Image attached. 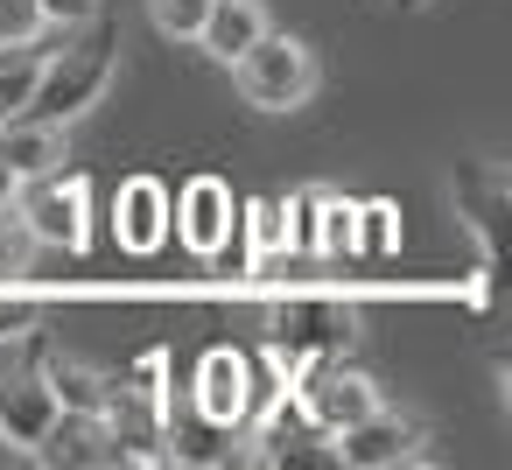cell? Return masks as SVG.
<instances>
[{
  "mask_svg": "<svg viewBox=\"0 0 512 470\" xmlns=\"http://www.w3.org/2000/svg\"><path fill=\"white\" fill-rule=\"evenodd\" d=\"M309 253H358V204L309 190Z\"/></svg>",
  "mask_w": 512,
  "mask_h": 470,
  "instance_id": "cell-18",
  "label": "cell"
},
{
  "mask_svg": "<svg viewBox=\"0 0 512 470\" xmlns=\"http://www.w3.org/2000/svg\"><path fill=\"white\" fill-rule=\"evenodd\" d=\"M8 218L36 239V246H57V253H85L92 246V176L85 169H43V176H22L8 190Z\"/></svg>",
  "mask_w": 512,
  "mask_h": 470,
  "instance_id": "cell-3",
  "label": "cell"
},
{
  "mask_svg": "<svg viewBox=\"0 0 512 470\" xmlns=\"http://www.w3.org/2000/svg\"><path fill=\"white\" fill-rule=\"evenodd\" d=\"M113 78H120V15L99 0L85 22H71V29H64V43H57V50H43V78H36L29 113H36V120L71 127V120H85V113L113 92Z\"/></svg>",
  "mask_w": 512,
  "mask_h": 470,
  "instance_id": "cell-1",
  "label": "cell"
},
{
  "mask_svg": "<svg viewBox=\"0 0 512 470\" xmlns=\"http://www.w3.org/2000/svg\"><path fill=\"white\" fill-rule=\"evenodd\" d=\"M43 36H50V22L36 0H0V43H43Z\"/></svg>",
  "mask_w": 512,
  "mask_h": 470,
  "instance_id": "cell-20",
  "label": "cell"
},
{
  "mask_svg": "<svg viewBox=\"0 0 512 470\" xmlns=\"http://www.w3.org/2000/svg\"><path fill=\"white\" fill-rule=\"evenodd\" d=\"M232 428H218V421H204L197 407H190V393H176V386H162V463H232Z\"/></svg>",
  "mask_w": 512,
  "mask_h": 470,
  "instance_id": "cell-13",
  "label": "cell"
},
{
  "mask_svg": "<svg viewBox=\"0 0 512 470\" xmlns=\"http://www.w3.org/2000/svg\"><path fill=\"white\" fill-rule=\"evenodd\" d=\"M8 190H15V176H8V162H0V218H8Z\"/></svg>",
  "mask_w": 512,
  "mask_h": 470,
  "instance_id": "cell-26",
  "label": "cell"
},
{
  "mask_svg": "<svg viewBox=\"0 0 512 470\" xmlns=\"http://www.w3.org/2000/svg\"><path fill=\"white\" fill-rule=\"evenodd\" d=\"M232 225H239V197H232L225 176H190L183 197H169V232H176L190 253H204V260L232 239Z\"/></svg>",
  "mask_w": 512,
  "mask_h": 470,
  "instance_id": "cell-11",
  "label": "cell"
},
{
  "mask_svg": "<svg viewBox=\"0 0 512 470\" xmlns=\"http://www.w3.org/2000/svg\"><path fill=\"white\" fill-rule=\"evenodd\" d=\"M204 15H211V0H148V22H155V36H169V43H197Z\"/></svg>",
  "mask_w": 512,
  "mask_h": 470,
  "instance_id": "cell-19",
  "label": "cell"
},
{
  "mask_svg": "<svg viewBox=\"0 0 512 470\" xmlns=\"http://www.w3.org/2000/svg\"><path fill=\"white\" fill-rule=\"evenodd\" d=\"M29 330H36V302H29L22 288L0 281V344H8V337H29Z\"/></svg>",
  "mask_w": 512,
  "mask_h": 470,
  "instance_id": "cell-22",
  "label": "cell"
},
{
  "mask_svg": "<svg viewBox=\"0 0 512 470\" xmlns=\"http://www.w3.org/2000/svg\"><path fill=\"white\" fill-rule=\"evenodd\" d=\"M36 8H43L50 29H71V22H85V15L99 8V0H36Z\"/></svg>",
  "mask_w": 512,
  "mask_h": 470,
  "instance_id": "cell-24",
  "label": "cell"
},
{
  "mask_svg": "<svg viewBox=\"0 0 512 470\" xmlns=\"http://www.w3.org/2000/svg\"><path fill=\"white\" fill-rule=\"evenodd\" d=\"M113 232L127 253H155L169 239V190L155 176H127L120 197H113Z\"/></svg>",
  "mask_w": 512,
  "mask_h": 470,
  "instance_id": "cell-14",
  "label": "cell"
},
{
  "mask_svg": "<svg viewBox=\"0 0 512 470\" xmlns=\"http://www.w3.org/2000/svg\"><path fill=\"white\" fill-rule=\"evenodd\" d=\"M351 344H358V316H351L344 302H281V309L267 316V351L281 358V372L302 365V358L351 351Z\"/></svg>",
  "mask_w": 512,
  "mask_h": 470,
  "instance_id": "cell-10",
  "label": "cell"
},
{
  "mask_svg": "<svg viewBox=\"0 0 512 470\" xmlns=\"http://www.w3.org/2000/svg\"><path fill=\"white\" fill-rule=\"evenodd\" d=\"M246 435H253L246 463H260V470H337V435H323L288 393H274L267 407H253Z\"/></svg>",
  "mask_w": 512,
  "mask_h": 470,
  "instance_id": "cell-7",
  "label": "cell"
},
{
  "mask_svg": "<svg viewBox=\"0 0 512 470\" xmlns=\"http://www.w3.org/2000/svg\"><path fill=\"white\" fill-rule=\"evenodd\" d=\"M337 463H351V470H393V463H435V428L379 400V407H372L365 421H351V428L337 435Z\"/></svg>",
  "mask_w": 512,
  "mask_h": 470,
  "instance_id": "cell-9",
  "label": "cell"
},
{
  "mask_svg": "<svg viewBox=\"0 0 512 470\" xmlns=\"http://www.w3.org/2000/svg\"><path fill=\"white\" fill-rule=\"evenodd\" d=\"M43 78V43H0V120H22Z\"/></svg>",
  "mask_w": 512,
  "mask_h": 470,
  "instance_id": "cell-17",
  "label": "cell"
},
{
  "mask_svg": "<svg viewBox=\"0 0 512 470\" xmlns=\"http://www.w3.org/2000/svg\"><path fill=\"white\" fill-rule=\"evenodd\" d=\"M190 407L204 414V421H218V428H232V435H246V421H253V407H260V365L239 351V344H211L204 358H197V372H190Z\"/></svg>",
  "mask_w": 512,
  "mask_h": 470,
  "instance_id": "cell-8",
  "label": "cell"
},
{
  "mask_svg": "<svg viewBox=\"0 0 512 470\" xmlns=\"http://www.w3.org/2000/svg\"><path fill=\"white\" fill-rule=\"evenodd\" d=\"M386 8H393V15H428L435 0H386Z\"/></svg>",
  "mask_w": 512,
  "mask_h": 470,
  "instance_id": "cell-25",
  "label": "cell"
},
{
  "mask_svg": "<svg viewBox=\"0 0 512 470\" xmlns=\"http://www.w3.org/2000/svg\"><path fill=\"white\" fill-rule=\"evenodd\" d=\"M267 22H274L267 0H211V15H204V29H197V50H204L211 64H232Z\"/></svg>",
  "mask_w": 512,
  "mask_h": 470,
  "instance_id": "cell-16",
  "label": "cell"
},
{
  "mask_svg": "<svg viewBox=\"0 0 512 470\" xmlns=\"http://www.w3.org/2000/svg\"><path fill=\"white\" fill-rule=\"evenodd\" d=\"M36 463H64V470L99 463V470H113V463H127V449H120V435L106 428L99 407H64V414L50 421V435L36 442Z\"/></svg>",
  "mask_w": 512,
  "mask_h": 470,
  "instance_id": "cell-12",
  "label": "cell"
},
{
  "mask_svg": "<svg viewBox=\"0 0 512 470\" xmlns=\"http://www.w3.org/2000/svg\"><path fill=\"white\" fill-rule=\"evenodd\" d=\"M64 134H71V127L36 120V113H22V120H0V162H8V176L22 183V176H43V169L71 162V141H64Z\"/></svg>",
  "mask_w": 512,
  "mask_h": 470,
  "instance_id": "cell-15",
  "label": "cell"
},
{
  "mask_svg": "<svg viewBox=\"0 0 512 470\" xmlns=\"http://www.w3.org/2000/svg\"><path fill=\"white\" fill-rule=\"evenodd\" d=\"M449 204L456 218L477 232V274H484V302L498 295V274H505V218H512V162L498 155H477V162H456L449 176Z\"/></svg>",
  "mask_w": 512,
  "mask_h": 470,
  "instance_id": "cell-4",
  "label": "cell"
},
{
  "mask_svg": "<svg viewBox=\"0 0 512 470\" xmlns=\"http://www.w3.org/2000/svg\"><path fill=\"white\" fill-rule=\"evenodd\" d=\"M393 246V204H358V253H386Z\"/></svg>",
  "mask_w": 512,
  "mask_h": 470,
  "instance_id": "cell-23",
  "label": "cell"
},
{
  "mask_svg": "<svg viewBox=\"0 0 512 470\" xmlns=\"http://www.w3.org/2000/svg\"><path fill=\"white\" fill-rule=\"evenodd\" d=\"M29 351H22V365L15 372H0V449L8 456H36V442L50 435V421L64 414V400H57V386H50V365H43V337L29 330L22 337Z\"/></svg>",
  "mask_w": 512,
  "mask_h": 470,
  "instance_id": "cell-6",
  "label": "cell"
},
{
  "mask_svg": "<svg viewBox=\"0 0 512 470\" xmlns=\"http://www.w3.org/2000/svg\"><path fill=\"white\" fill-rule=\"evenodd\" d=\"M246 225H253V246H260V253H281V246H288V218H281L274 197H260V204L246 211Z\"/></svg>",
  "mask_w": 512,
  "mask_h": 470,
  "instance_id": "cell-21",
  "label": "cell"
},
{
  "mask_svg": "<svg viewBox=\"0 0 512 470\" xmlns=\"http://www.w3.org/2000/svg\"><path fill=\"white\" fill-rule=\"evenodd\" d=\"M232 85H239V99L253 106V113H302L309 99H316V50L302 43V36H288V29H260L232 64Z\"/></svg>",
  "mask_w": 512,
  "mask_h": 470,
  "instance_id": "cell-2",
  "label": "cell"
},
{
  "mask_svg": "<svg viewBox=\"0 0 512 470\" xmlns=\"http://www.w3.org/2000/svg\"><path fill=\"white\" fill-rule=\"evenodd\" d=\"M288 386H295V407H302L323 435H344L351 421H365V414L379 407V379H372L365 365H351V351L288 365Z\"/></svg>",
  "mask_w": 512,
  "mask_h": 470,
  "instance_id": "cell-5",
  "label": "cell"
}]
</instances>
